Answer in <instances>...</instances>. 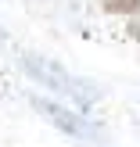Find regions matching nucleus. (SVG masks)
<instances>
[{"instance_id":"1","label":"nucleus","mask_w":140,"mask_h":147,"mask_svg":"<svg viewBox=\"0 0 140 147\" xmlns=\"http://www.w3.org/2000/svg\"><path fill=\"white\" fill-rule=\"evenodd\" d=\"M22 68L29 72V76L36 79V83H43V86H50L54 93H65V97H72L76 104H90L93 97H97V90H90L86 83H79L76 76H72L65 65H57V61H50V57H43V54H22Z\"/></svg>"},{"instance_id":"2","label":"nucleus","mask_w":140,"mask_h":147,"mask_svg":"<svg viewBox=\"0 0 140 147\" xmlns=\"http://www.w3.org/2000/svg\"><path fill=\"white\" fill-rule=\"evenodd\" d=\"M32 108L50 122V126H57L61 133H68V136H79V140H97V136H101L97 126H90L83 111H72V108L54 104V100H47V97H32Z\"/></svg>"},{"instance_id":"3","label":"nucleus","mask_w":140,"mask_h":147,"mask_svg":"<svg viewBox=\"0 0 140 147\" xmlns=\"http://www.w3.org/2000/svg\"><path fill=\"white\" fill-rule=\"evenodd\" d=\"M108 14H137L140 11V0H101Z\"/></svg>"},{"instance_id":"4","label":"nucleus","mask_w":140,"mask_h":147,"mask_svg":"<svg viewBox=\"0 0 140 147\" xmlns=\"http://www.w3.org/2000/svg\"><path fill=\"white\" fill-rule=\"evenodd\" d=\"M129 36H133V40H140V18L129 22Z\"/></svg>"}]
</instances>
